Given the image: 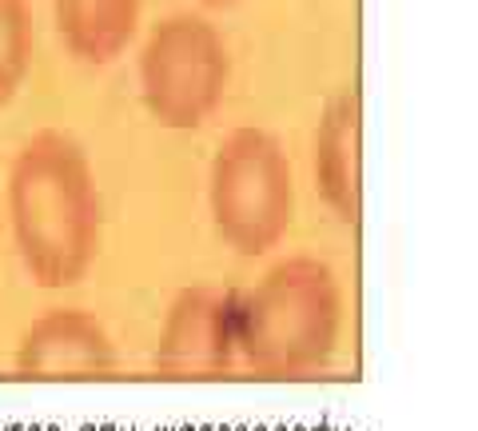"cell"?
<instances>
[{
    "label": "cell",
    "instance_id": "cell-3",
    "mask_svg": "<svg viewBox=\"0 0 478 431\" xmlns=\"http://www.w3.org/2000/svg\"><path fill=\"white\" fill-rule=\"evenodd\" d=\"M211 228L239 256H268L296 224V172L268 128H235L208 172Z\"/></svg>",
    "mask_w": 478,
    "mask_h": 431
},
{
    "label": "cell",
    "instance_id": "cell-4",
    "mask_svg": "<svg viewBox=\"0 0 478 431\" xmlns=\"http://www.w3.org/2000/svg\"><path fill=\"white\" fill-rule=\"evenodd\" d=\"M232 85V52L208 16L168 13L140 44V96L172 132H196L219 112Z\"/></svg>",
    "mask_w": 478,
    "mask_h": 431
},
{
    "label": "cell",
    "instance_id": "cell-8",
    "mask_svg": "<svg viewBox=\"0 0 478 431\" xmlns=\"http://www.w3.org/2000/svg\"><path fill=\"white\" fill-rule=\"evenodd\" d=\"M144 0H52L57 32L80 64H112L136 40Z\"/></svg>",
    "mask_w": 478,
    "mask_h": 431
},
{
    "label": "cell",
    "instance_id": "cell-9",
    "mask_svg": "<svg viewBox=\"0 0 478 431\" xmlns=\"http://www.w3.org/2000/svg\"><path fill=\"white\" fill-rule=\"evenodd\" d=\"M32 8L29 0H0V108L13 104L32 68Z\"/></svg>",
    "mask_w": 478,
    "mask_h": 431
},
{
    "label": "cell",
    "instance_id": "cell-2",
    "mask_svg": "<svg viewBox=\"0 0 478 431\" xmlns=\"http://www.w3.org/2000/svg\"><path fill=\"white\" fill-rule=\"evenodd\" d=\"M343 288L319 256H288L235 300V347L263 375H303L331 360Z\"/></svg>",
    "mask_w": 478,
    "mask_h": 431
},
{
    "label": "cell",
    "instance_id": "cell-10",
    "mask_svg": "<svg viewBox=\"0 0 478 431\" xmlns=\"http://www.w3.org/2000/svg\"><path fill=\"white\" fill-rule=\"evenodd\" d=\"M196 4H208V8H224V4H235V0H196Z\"/></svg>",
    "mask_w": 478,
    "mask_h": 431
},
{
    "label": "cell",
    "instance_id": "cell-1",
    "mask_svg": "<svg viewBox=\"0 0 478 431\" xmlns=\"http://www.w3.org/2000/svg\"><path fill=\"white\" fill-rule=\"evenodd\" d=\"M8 224L24 272L40 288H76L104 244V200L84 144L64 128H40L8 168Z\"/></svg>",
    "mask_w": 478,
    "mask_h": 431
},
{
    "label": "cell",
    "instance_id": "cell-6",
    "mask_svg": "<svg viewBox=\"0 0 478 431\" xmlns=\"http://www.w3.org/2000/svg\"><path fill=\"white\" fill-rule=\"evenodd\" d=\"M24 380H100L116 372V344L84 308H52L24 328L16 344Z\"/></svg>",
    "mask_w": 478,
    "mask_h": 431
},
{
    "label": "cell",
    "instance_id": "cell-5",
    "mask_svg": "<svg viewBox=\"0 0 478 431\" xmlns=\"http://www.w3.org/2000/svg\"><path fill=\"white\" fill-rule=\"evenodd\" d=\"M235 355V296L208 283L183 288L168 304L155 368L172 380H211Z\"/></svg>",
    "mask_w": 478,
    "mask_h": 431
},
{
    "label": "cell",
    "instance_id": "cell-7",
    "mask_svg": "<svg viewBox=\"0 0 478 431\" xmlns=\"http://www.w3.org/2000/svg\"><path fill=\"white\" fill-rule=\"evenodd\" d=\"M311 172L327 208L343 224L363 216V100L358 88H343L327 100L311 140Z\"/></svg>",
    "mask_w": 478,
    "mask_h": 431
}]
</instances>
